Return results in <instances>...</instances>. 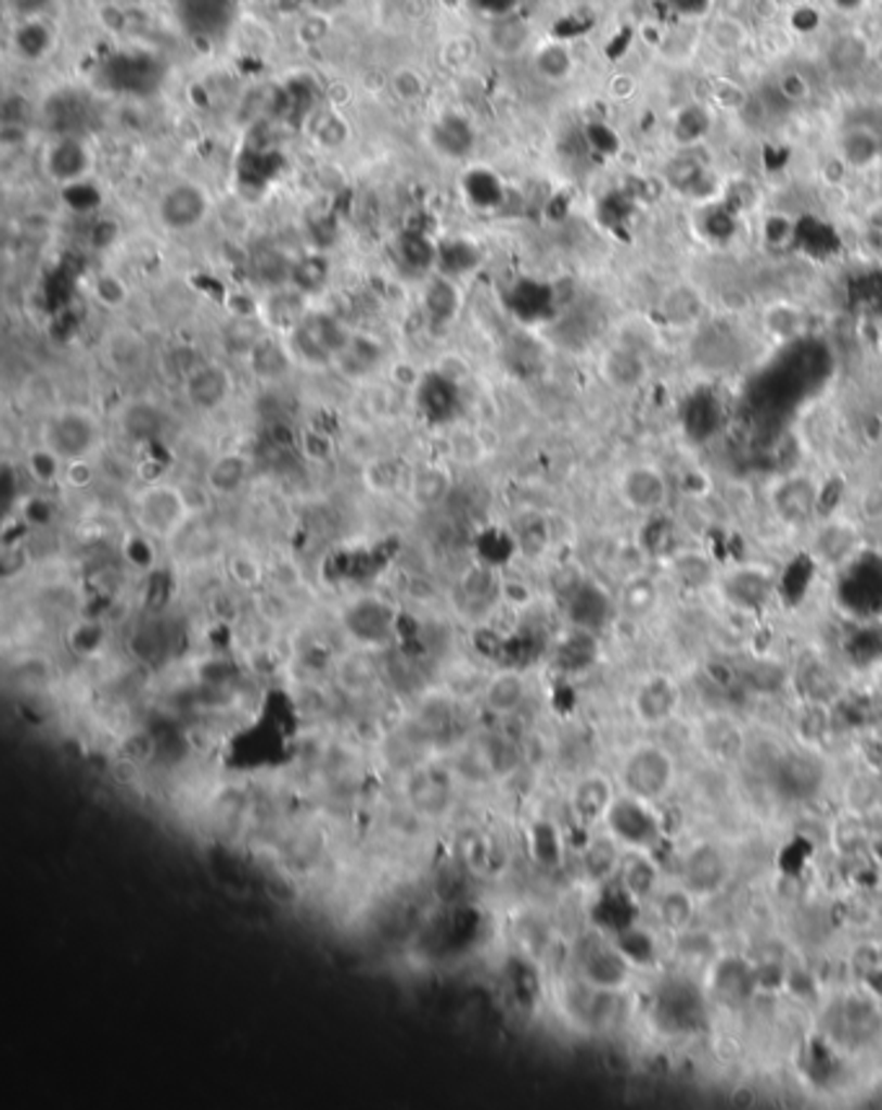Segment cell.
I'll return each mask as SVG.
<instances>
[{
    "instance_id": "9",
    "label": "cell",
    "mask_w": 882,
    "mask_h": 1110,
    "mask_svg": "<svg viewBox=\"0 0 882 1110\" xmlns=\"http://www.w3.org/2000/svg\"><path fill=\"white\" fill-rule=\"evenodd\" d=\"M291 334L298 355L314 362L336 360L353 340V334L329 314H308Z\"/></svg>"
},
{
    "instance_id": "4",
    "label": "cell",
    "mask_w": 882,
    "mask_h": 1110,
    "mask_svg": "<svg viewBox=\"0 0 882 1110\" xmlns=\"http://www.w3.org/2000/svg\"><path fill=\"white\" fill-rule=\"evenodd\" d=\"M652 1018L660 1031L670 1035L696 1033L706 1018L702 994L686 979L665 981L652 999Z\"/></svg>"
},
{
    "instance_id": "3",
    "label": "cell",
    "mask_w": 882,
    "mask_h": 1110,
    "mask_svg": "<svg viewBox=\"0 0 882 1110\" xmlns=\"http://www.w3.org/2000/svg\"><path fill=\"white\" fill-rule=\"evenodd\" d=\"M101 428L89 409L67 407L60 409L44 422L42 446L60 456L65 463L86 461L99 446Z\"/></svg>"
},
{
    "instance_id": "14",
    "label": "cell",
    "mask_w": 882,
    "mask_h": 1110,
    "mask_svg": "<svg viewBox=\"0 0 882 1110\" xmlns=\"http://www.w3.org/2000/svg\"><path fill=\"white\" fill-rule=\"evenodd\" d=\"M618 493L637 513H657L668 500V482L655 467H629L618 482Z\"/></svg>"
},
{
    "instance_id": "24",
    "label": "cell",
    "mask_w": 882,
    "mask_h": 1110,
    "mask_svg": "<svg viewBox=\"0 0 882 1110\" xmlns=\"http://www.w3.org/2000/svg\"><path fill=\"white\" fill-rule=\"evenodd\" d=\"M480 246L471 244L469 239H446L443 244H437L435 267L440 269V275L456 280L461 275H469L471 269L480 265Z\"/></svg>"
},
{
    "instance_id": "30",
    "label": "cell",
    "mask_w": 882,
    "mask_h": 1110,
    "mask_svg": "<svg viewBox=\"0 0 882 1110\" xmlns=\"http://www.w3.org/2000/svg\"><path fill=\"white\" fill-rule=\"evenodd\" d=\"M844 1031H846V1041L852 1043H867L872 1041L874 1035H878L880 1025H882V1018L880 1012L874 1009L870 1001H846L844 1005Z\"/></svg>"
},
{
    "instance_id": "27",
    "label": "cell",
    "mask_w": 882,
    "mask_h": 1110,
    "mask_svg": "<svg viewBox=\"0 0 882 1110\" xmlns=\"http://www.w3.org/2000/svg\"><path fill=\"white\" fill-rule=\"evenodd\" d=\"M450 489V474L443 467H420L414 471L412 484H409V497L412 502L422 505V508H433V505L446 500Z\"/></svg>"
},
{
    "instance_id": "36",
    "label": "cell",
    "mask_w": 882,
    "mask_h": 1110,
    "mask_svg": "<svg viewBox=\"0 0 882 1110\" xmlns=\"http://www.w3.org/2000/svg\"><path fill=\"white\" fill-rule=\"evenodd\" d=\"M463 190H466L469 200L474 202L476 207H482V210L495 207L502 197L500 179H497L495 174H489L487 168H476V171H471L466 181H463Z\"/></svg>"
},
{
    "instance_id": "2",
    "label": "cell",
    "mask_w": 882,
    "mask_h": 1110,
    "mask_svg": "<svg viewBox=\"0 0 882 1110\" xmlns=\"http://www.w3.org/2000/svg\"><path fill=\"white\" fill-rule=\"evenodd\" d=\"M99 86L119 97H153L166 80V65L151 52H114L99 65Z\"/></svg>"
},
{
    "instance_id": "21",
    "label": "cell",
    "mask_w": 882,
    "mask_h": 1110,
    "mask_svg": "<svg viewBox=\"0 0 882 1110\" xmlns=\"http://www.w3.org/2000/svg\"><path fill=\"white\" fill-rule=\"evenodd\" d=\"M637 712L648 723H663L668 719L678 706V689L668 678H652L639 689L637 694Z\"/></svg>"
},
{
    "instance_id": "19",
    "label": "cell",
    "mask_w": 882,
    "mask_h": 1110,
    "mask_svg": "<svg viewBox=\"0 0 882 1110\" xmlns=\"http://www.w3.org/2000/svg\"><path fill=\"white\" fill-rule=\"evenodd\" d=\"M248 366L261 381H282L293 368V349L282 345L274 336H259L248 347Z\"/></svg>"
},
{
    "instance_id": "35",
    "label": "cell",
    "mask_w": 882,
    "mask_h": 1110,
    "mask_svg": "<svg viewBox=\"0 0 882 1110\" xmlns=\"http://www.w3.org/2000/svg\"><path fill=\"white\" fill-rule=\"evenodd\" d=\"M425 303H427V311L433 314V319H437V321H450V319H453L456 311H458V288H456V280H450V278H446V275H440V278L430 282Z\"/></svg>"
},
{
    "instance_id": "33",
    "label": "cell",
    "mask_w": 882,
    "mask_h": 1110,
    "mask_svg": "<svg viewBox=\"0 0 882 1110\" xmlns=\"http://www.w3.org/2000/svg\"><path fill=\"white\" fill-rule=\"evenodd\" d=\"M327 280H329V261L321 257V254H308V257L298 259L291 267L293 288L295 291H301L303 295L321 291V288L327 285Z\"/></svg>"
},
{
    "instance_id": "43",
    "label": "cell",
    "mask_w": 882,
    "mask_h": 1110,
    "mask_svg": "<svg viewBox=\"0 0 882 1110\" xmlns=\"http://www.w3.org/2000/svg\"><path fill=\"white\" fill-rule=\"evenodd\" d=\"M655 588L648 580H637L626 588V605H629V611H637V614L650 611L655 605Z\"/></svg>"
},
{
    "instance_id": "10",
    "label": "cell",
    "mask_w": 882,
    "mask_h": 1110,
    "mask_svg": "<svg viewBox=\"0 0 882 1110\" xmlns=\"http://www.w3.org/2000/svg\"><path fill=\"white\" fill-rule=\"evenodd\" d=\"M233 394L231 370L215 360H202L184 373V399L197 412H218Z\"/></svg>"
},
{
    "instance_id": "40",
    "label": "cell",
    "mask_w": 882,
    "mask_h": 1110,
    "mask_svg": "<svg viewBox=\"0 0 882 1110\" xmlns=\"http://www.w3.org/2000/svg\"><path fill=\"white\" fill-rule=\"evenodd\" d=\"M308 123H314V135H316V140H319V143H324L329 148L345 143L347 125H345V119L340 117V114H334V112L316 114V117L308 119Z\"/></svg>"
},
{
    "instance_id": "23",
    "label": "cell",
    "mask_w": 882,
    "mask_h": 1110,
    "mask_svg": "<svg viewBox=\"0 0 882 1110\" xmlns=\"http://www.w3.org/2000/svg\"><path fill=\"white\" fill-rule=\"evenodd\" d=\"M487 42L497 55L513 58L523 50L525 44L531 42V26L523 22L517 13H510V16L491 18L487 29Z\"/></svg>"
},
{
    "instance_id": "1",
    "label": "cell",
    "mask_w": 882,
    "mask_h": 1110,
    "mask_svg": "<svg viewBox=\"0 0 882 1110\" xmlns=\"http://www.w3.org/2000/svg\"><path fill=\"white\" fill-rule=\"evenodd\" d=\"M132 518L140 534L168 541L190 521V502L179 487L166 482L145 484L132 497Z\"/></svg>"
},
{
    "instance_id": "12",
    "label": "cell",
    "mask_w": 882,
    "mask_h": 1110,
    "mask_svg": "<svg viewBox=\"0 0 882 1110\" xmlns=\"http://www.w3.org/2000/svg\"><path fill=\"white\" fill-rule=\"evenodd\" d=\"M235 0H177V16L181 26L194 39L215 42L231 29Z\"/></svg>"
},
{
    "instance_id": "13",
    "label": "cell",
    "mask_w": 882,
    "mask_h": 1110,
    "mask_svg": "<svg viewBox=\"0 0 882 1110\" xmlns=\"http://www.w3.org/2000/svg\"><path fill=\"white\" fill-rule=\"evenodd\" d=\"M93 156L80 135H60L44 151V171L57 184H76L89 177Z\"/></svg>"
},
{
    "instance_id": "42",
    "label": "cell",
    "mask_w": 882,
    "mask_h": 1110,
    "mask_svg": "<svg viewBox=\"0 0 882 1110\" xmlns=\"http://www.w3.org/2000/svg\"><path fill=\"white\" fill-rule=\"evenodd\" d=\"M779 93H782L787 101L803 104V101L810 99L813 86L803 71H787L782 73V78H779Z\"/></svg>"
},
{
    "instance_id": "15",
    "label": "cell",
    "mask_w": 882,
    "mask_h": 1110,
    "mask_svg": "<svg viewBox=\"0 0 882 1110\" xmlns=\"http://www.w3.org/2000/svg\"><path fill=\"white\" fill-rule=\"evenodd\" d=\"M683 883L693 896H710L723 888L727 878V865L717 846L699 844L683 857Z\"/></svg>"
},
{
    "instance_id": "22",
    "label": "cell",
    "mask_w": 882,
    "mask_h": 1110,
    "mask_svg": "<svg viewBox=\"0 0 882 1110\" xmlns=\"http://www.w3.org/2000/svg\"><path fill=\"white\" fill-rule=\"evenodd\" d=\"M248 471H252V467H248L246 456L226 454L210 463L205 474V484L210 487L213 495H235L248 482Z\"/></svg>"
},
{
    "instance_id": "17",
    "label": "cell",
    "mask_w": 882,
    "mask_h": 1110,
    "mask_svg": "<svg viewBox=\"0 0 882 1110\" xmlns=\"http://www.w3.org/2000/svg\"><path fill=\"white\" fill-rule=\"evenodd\" d=\"M430 143L440 156L466 158L474 151L476 132L461 114H443L437 123L430 125Z\"/></svg>"
},
{
    "instance_id": "20",
    "label": "cell",
    "mask_w": 882,
    "mask_h": 1110,
    "mask_svg": "<svg viewBox=\"0 0 882 1110\" xmlns=\"http://www.w3.org/2000/svg\"><path fill=\"white\" fill-rule=\"evenodd\" d=\"M611 803H614V792H611V784L603 777H585L583 782H577L575 792H572V811L585 824L605 818Z\"/></svg>"
},
{
    "instance_id": "34",
    "label": "cell",
    "mask_w": 882,
    "mask_h": 1110,
    "mask_svg": "<svg viewBox=\"0 0 882 1110\" xmlns=\"http://www.w3.org/2000/svg\"><path fill=\"white\" fill-rule=\"evenodd\" d=\"M534 67L547 80H564L572 73V52L559 42H547L536 50Z\"/></svg>"
},
{
    "instance_id": "39",
    "label": "cell",
    "mask_w": 882,
    "mask_h": 1110,
    "mask_svg": "<svg viewBox=\"0 0 882 1110\" xmlns=\"http://www.w3.org/2000/svg\"><path fill=\"white\" fill-rule=\"evenodd\" d=\"M26 467H29V474L34 476V480L42 482V484H50V482H55V480H60V476H63L65 461L60 459V456L52 454L50 448L39 446L37 450H34V454H29V461H26Z\"/></svg>"
},
{
    "instance_id": "49",
    "label": "cell",
    "mask_w": 882,
    "mask_h": 1110,
    "mask_svg": "<svg viewBox=\"0 0 882 1110\" xmlns=\"http://www.w3.org/2000/svg\"><path fill=\"white\" fill-rule=\"evenodd\" d=\"M314 3L319 5L321 11H332V9H336V5L345 3V0H314Z\"/></svg>"
},
{
    "instance_id": "45",
    "label": "cell",
    "mask_w": 882,
    "mask_h": 1110,
    "mask_svg": "<svg viewBox=\"0 0 882 1110\" xmlns=\"http://www.w3.org/2000/svg\"><path fill=\"white\" fill-rule=\"evenodd\" d=\"M97 295H99V301L104 303V306L117 308V306H123V303H125L127 291H125V285L117 278H99Z\"/></svg>"
},
{
    "instance_id": "44",
    "label": "cell",
    "mask_w": 882,
    "mask_h": 1110,
    "mask_svg": "<svg viewBox=\"0 0 882 1110\" xmlns=\"http://www.w3.org/2000/svg\"><path fill=\"white\" fill-rule=\"evenodd\" d=\"M660 914H663L665 924H670V927L683 924L691 914V906H689V898H686V893H673V896L665 898L663 906H660Z\"/></svg>"
},
{
    "instance_id": "26",
    "label": "cell",
    "mask_w": 882,
    "mask_h": 1110,
    "mask_svg": "<svg viewBox=\"0 0 882 1110\" xmlns=\"http://www.w3.org/2000/svg\"><path fill=\"white\" fill-rule=\"evenodd\" d=\"M52 44H55V37H52L44 18H18L16 31H13V47H16L18 58L31 60V63L42 60L52 50Z\"/></svg>"
},
{
    "instance_id": "25",
    "label": "cell",
    "mask_w": 882,
    "mask_h": 1110,
    "mask_svg": "<svg viewBox=\"0 0 882 1110\" xmlns=\"http://www.w3.org/2000/svg\"><path fill=\"white\" fill-rule=\"evenodd\" d=\"M525 691L528 689H525L521 673L502 671L487 684L484 699H487V706L491 712H497V715H510V712H515L517 706L523 704Z\"/></svg>"
},
{
    "instance_id": "18",
    "label": "cell",
    "mask_w": 882,
    "mask_h": 1110,
    "mask_svg": "<svg viewBox=\"0 0 882 1110\" xmlns=\"http://www.w3.org/2000/svg\"><path fill=\"white\" fill-rule=\"evenodd\" d=\"M104 355L110 360V368L117 373H138L148 362V342L132 329H117V332L106 334Z\"/></svg>"
},
{
    "instance_id": "37",
    "label": "cell",
    "mask_w": 882,
    "mask_h": 1110,
    "mask_svg": "<svg viewBox=\"0 0 882 1110\" xmlns=\"http://www.w3.org/2000/svg\"><path fill=\"white\" fill-rule=\"evenodd\" d=\"M123 430H127L132 437H153L161 430V412L156 404L151 401H138L127 407L123 414Z\"/></svg>"
},
{
    "instance_id": "7",
    "label": "cell",
    "mask_w": 882,
    "mask_h": 1110,
    "mask_svg": "<svg viewBox=\"0 0 882 1110\" xmlns=\"http://www.w3.org/2000/svg\"><path fill=\"white\" fill-rule=\"evenodd\" d=\"M605 826H609L611 837L635 846L637 852H650L660 839L657 818L648 811L644 800L631 795L611 803L609 813H605Z\"/></svg>"
},
{
    "instance_id": "46",
    "label": "cell",
    "mask_w": 882,
    "mask_h": 1110,
    "mask_svg": "<svg viewBox=\"0 0 882 1110\" xmlns=\"http://www.w3.org/2000/svg\"><path fill=\"white\" fill-rule=\"evenodd\" d=\"M469 3L474 5L480 13H484V16L500 18V16H510V13H517L523 0H469Z\"/></svg>"
},
{
    "instance_id": "38",
    "label": "cell",
    "mask_w": 882,
    "mask_h": 1110,
    "mask_svg": "<svg viewBox=\"0 0 882 1110\" xmlns=\"http://www.w3.org/2000/svg\"><path fill=\"white\" fill-rule=\"evenodd\" d=\"M314 104H316V97H314L311 80L301 78V80H291V84H287V89H285V112L287 114H295L298 119H311Z\"/></svg>"
},
{
    "instance_id": "5",
    "label": "cell",
    "mask_w": 882,
    "mask_h": 1110,
    "mask_svg": "<svg viewBox=\"0 0 882 1110\" xmlns=\"http://www.w3.org/2000/svg\"><path fill=\"white\" fill-rule=\"evenodd\" d=\"M629 968L631 960L626 958L622 947L601 934H590L577 945V971L585 984L616 992L629 979Z\"/></svg>"
},
{
    "instance_id": "31",
    "label": "cell",
    "mask_w": 882,
    "mask_h": 1110,
    "mask_svg": "<svg viewBox=\"0 0 882 1110\" xmlns=\"http://www.w3.org/2000/svg\"><path fill=\"white\" fill-rule=\"evenodd\" d=\"M598 911H601L598 921H601L605 930H614L616 934L629 930L631 917H635V896H631L624 885L616 888V891H611L609 896L603 898Z\"/></svg>"
},
{
    "instance_id": "48",
    "label": "cell",
    "mask_w": 882,
    "mask_h": 1110,
    "mask_svg": "<svg viewBox=\"0 0 882 1110\" xmlns=\"http://www.w3.org/2000/svg\"><path fill=\"white\" fill-rule=\"evenodd\" d=\"M18 18H42L52 9V0H11Z\"/></svg>"
},
{
    "instance_id": "47",
    "label": "cell",
    "mask_w": 882,
    "mask_h": 1110,
    "mask_svg": "<svg viewBox=\"0 0 882 1110\" xmlns=\"http://www.w3.org/2000/svg\"><path fill=\"white\" fill-rule=\"evenodd\" d=\"M394 91L399 93L401 99L412 101V99H420L422 97V91H425V84H422V78L417 76V73L401 71L399 76L394 78Z\"/></svg>"
},
{
    "instance_id": "16",
    "label": "cell",
    "mask_w": 882,
    "mask_h": 1110,
    "mask_svg": "<svg viewBox=\"0 0 882 1110\" xmlns=\"http://www.w3.org/2000/svg\"><path fill=\"white\" fill-rule=\"evenodd\" d=\"M758 986V975L743 958H725L715 968L712 979V994L719 1005L743 1007L753 997Z\"/></svg>"
},
{
    "instance_id": "28",
    "label": "cell",
    "mask_w": 882,
    "mask_h": 1110,
    "mask_svg": "<svg viewBox=\"0 0 882 1110\" xmlns=\"http://www.w3.org/2000/svg\"><path fill=\"white\" fill-rule=\"evenodd\" d=\"M396 257L412 272H425L433 269L437 261V244L420 231H407L396 239Z\"/></svg>"
},
{
    "instance_id": "11",
    "label": "cell",
    "mask_w": 882,
    "mask_h": 1110,
    "mask_svg": "<svg viewBox=\"0 0 882 1110\" xmlns=\"http://www.w3.org/2000/svg\"><path fill=\"white\" fill-rule=\"evenodd\" d=\"M826 769L810 753H787L774 764V787L787 800H810L823 787Z\"/></svg>"
},
{
    "instance_id": "6",
    "label": "cell",
    "mask_w": 882,
    "mask_h": 1110,
    "mask_svg": "<svg viewBox=\"0 0 882 1110\" xmlns=\"http://www.w3.org/2000/svg\"><path fill=\"white\" fill-rule=\"evenodd\" d=\"M622 782L631 798L644 803L663 798L673 784V758L657 745H642L624 762Z\"/></svg>"
},
{
    "instance_id": "29",
    "label": "cell",
    "mask_w": 882,
    "mask_h": 1110,
    "mask_svg": "<svg viewBox=\"0 0 882 1110\" xmlns=\"http://www.w3.org/2000/svg\"><path fill=\"white\" fill-rule=\"evenodd\" d=\"M618 850L616 841L609 837H598L588 844V850L583 852V870L588 875L592 883H605L618 870Z\"/></svg>"
},
{
    "instance_id": "32",
    "label": "cell",
    "mask_w": 882,
    "mask_h": 1110,
    "mask_svg": "<svg viewBox=\"0 0 882 1110\" xmlns=\"http://www.w3.org/2000/svg\"><path fill=\"white\" fill-rule=\"evenodd\" d=\"M622 885L635 898H644L652 893V888H655V867L650 865V859L642 852H635L622 863Z\"/></svg>"
},
{
    "instance_id": "8",
    "label": "cell",
    "mask_w": 882,
    "mask_h": 1110,
    "mask_svg": "<svg viewBox=\"0 0 882 1110\" xmlns=\"http://www.w3.org/2000/svg\"><path fill=\"white\" fill-rule=\"evenodd\" d=\"M207 215H210V194L194 181H177L158 200V224L166 231H194L205 224Z\"/></svg>"
},
{
    "instance_id": "41",
    "label": "cell",
    "mask_w": 882,
    "mask_h": 1110,
    "mask_svg": "<svg viewBox=\"0 0 882 1110\" xmlns=\"http://www.w3.org/2000/svg\"><path fill=\"white\" fill-rule=\"evenodd\" d=\"M745 39H749V34L732 18H719L712 24V42L719 52H738L745 44Z\"/></svg>"
}]
</instances>
